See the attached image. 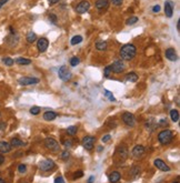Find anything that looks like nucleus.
Masks as SVG:
<instances>
[{
	"label": "nucleus",
	"instance_id": "e433bc0d",
	"mask_svg": "<svg viewBox=\"0 0 180 183\" xmlns=\"http://www.w3.org/2000/svg\"><path fill=\"white\" fill-rule=\"evenodd\" d=\"M83 175V172L81 171V170H79V171H77L75 173V175H73V179H79V177H81Z\"/></svg>",
	"mask_w": 180,
	"mask_h": 183
},
{
	"label": "nucleus",
	"instance_id": "c85d7f7f",
	"mask_svg": "<svg viewBox=\"0 0 180 183\" xmlns=\"http://www.w3.org/2000/svg\"><path fill=\"white\" fill-rule=\"evenodd\" d=\"M2 62L6 64V66H8V67H11L12 64L15 63V61L12 60L11 58H9V57H7V58H3L2 59Z\"/></svg>",
	"mask_w": 180,
	"mask_h": 183
},
{
	"label": "nucleus",
	"instance_id": "f257e3e1",
	"mask_svg": "<svg viewBox=\"0 0 180 183\" xmlns=\"http://www.w3.org/2000/svg\"><path fill=\"white\" fill-rule=\"evenodd\" d=\"M137 53V49L136 47L131 43H128L122 46V48L120 49V57H121L122 60H131V59L135 58V55Z\"/></svg>",
	"mask_w": 180,
	"mask_h": 183
},
{
	"label": "nucleus",
	"instance_id": "39448f33",
	"mask_svg": "<svg viewBox=\"0 0 180 183\" xmlns=\"http://www.w3.org/2000/svg\"><path fill=\"white\" fill-rule=\"evenodd\" d=\"M18 83L21 86H31V84H37L39 83L38 78H31V77H22L18 79Z\"/></svg>",
	"mask_w": 180,
	"mask_h": 183
},
{
	"label": "nucleus",
	"instance_id": "bb28decb",
	"mask_svg": "<svg viewBox=\"0 0 180 183\" xmlns=\"http://www.w3.org/2000/svg\"><path fill=\"white\" fill-rule=\"evenodd\" d=\"M81 41H82V37H81V36H75L73 38L71 39L70 43H71L72 46H76V44L80 43Z\"/></svg>",
	"mask_w": 180,
	"mask_h": 183
},
{
	"label": "nucleus",
	"instance_id": "423d86ee",
	"mask_svg": "<svg viewBox=\"0 0 180 183\" xmlns=\"http://www.w3.org/2000/svg\"><path fill=\"white\" fill-rule=\"evenodd\" d=\"M94 142H96V138L94 136H85L82 140V145L83 148L88 151H91L94 147Z\"/></svg>",
	"mask_w": 180,
	"mask_h": 183
},
{
	"label": "nucleus",
	"instance_id": "a211bd4d",
	"mask_svg": "<svg viewBox=\"0 0 180 183\" xmlns=\"http://www.w3.org/2000/svg\"><path fill=\"white\" fill-rule=\"evenodd\" d=\"M109 6L108 0H97L96 2V8L99 9V10H103V9H107Z\"/></svg>",
	"mask_w": 180,
	"mask_h": 183
},
{
	"label": "nucleus",
	"instance_id": "9d476101",
	"mask_svg": "<svg viewBox=\"0 0 180 183\" xmlns=\"http://www.w3.org/2000/svg\"><path fill=\"white\" fill-rule=\"evenodd\" d=\"M89 8H90V3L88 1H86V0H82V1H80V2L78 3L76 11H77L78 14H85V12H87L89 10Z\"/></svg>",
	"mask_w": 180,
	"mask_h": 183
},
{
	"label": "nucleus",
	"instance_id": "f704fd0d",
	"mask_svg": "<svg viewBox=\"0 0 180 183\" xmlns=\"http://www.w3.org/2000/svg\"><path fill=\"white\" fill-rule=\"evenodd\" d=\"M18 171H19L20 173H25V172L27 171V166H26V164H20V165L18 166Z\"/></svg>",
	"mask_w": 180,
	"mask_h": 183
},
{
	"label": "nucleus",
	"instance_id": "2f4dec72",
	"mask_svg": "<svg viewBox=\"0 0 180 183\" xmlns=\"http://www.w3.org/2000/svg\"><path fill=\"white\" fill-rule=\"evenodd\" d=\"M137 21H138V17H131V18L127 19L126 23H127V25H135Z\"/></svg>",
	"mask_w": 180,
	"mask_h": 183
},
{
	"label": "nucleus",
	"instance_id": "09e8293b",
	"mask_svg": "<svg viewBox=\"0 0 180 183\" xmlns=\"http://www.w3.org/2000/svg\"><path fill=\"white\" fill-rule=\"evenodd\" d=\"M94 175H91V177H89V180H88V182H87V183H92V182H94Z\"/></svg>",
	"mask_w": 180,
	"mask_h": 183
},
{
	"label": "nucleus",
	"instance_id": "49530a36",
	"mask_svg": "<svg viewBox=\"0 0 180 183\" xmlns=\"http://www.w3.org/2000/svg\"><path fill=\"white\" fill-rule=\"evenodd\" d=\"M3 162H5V157H3L2 154H0V165H1Z\"/></svg>",
	"mask_w": 180,
	"mask_h": 183
},
{
	"label": "nucleus",
	"instance_id": "4be33fe9",
	"mask_svg": "<svg viewBox=\"0 0 180 183\" xmlns=\"http://www.w3.org/2000/svg\"><path fill=\"white\" fill-rule=\"evenodd\" d=\"M126 79L128 81H130V82H136L138 80V75H137L136 72H129L127 75V77H126Z\"/></svg>",
	"mask_w": 180,
	"mask_h": 183
},
{
	"label": "nucleus",
	"instance_id": "3c124183",
	"mask_svg": "<svg viewBox=\"0 0 180 183\" xmlns=\"http://www.w3.org/2000/svg\"><path fill=\"white\" fill-rule=\"evenodd\" d=\"M0 183H6L5 180H3V179H1V177H0Z\"/></svg>",
	"mask_w": 180,
	"mask_h": 183
},
{
	"label": "nucleus",
	"instance_id": "a878e982",
	"mask_svg": "<svg viewBox=\"0 0 180 183\" xmlns=\"http://www.w3.org/2000/svg\"><path fill=\"white\" fill-rule=\"evenodd\" d=\"M107 42L106 41H99L96 43V48H97V50H99V51H105L106 49H107Z\"/></svg>",
	"mask_w": 180,
	"mask_h": 183
},
{
	"label": "nucleus",
	"instance_id": "6e6552de",
	"mask_svg": "<svg viewBox=\"0 0 180 183\" xmlns=\"http://www.w3.org/2000/svg\"><path fill=\"white\" fill-rule=\"evenodd\" d=\"M121 119H122V121L125 122L126 124L128 125V127H133L135 123H136L135 116H133V114L130 113V112H125V113H122Z\"/></svg>",
	"mask_w": 180,
	"mask_h": 183
},
{
	"label": "nucleus",
	"instance_id": "20e7f679",
	"mask_svg": "<svg viewBox=\"0 0 180 183\" xmlns=\"http://www.w3.org/2000/svg\"><path fill=\"white\" fill-rule=\"evenodd\" d=\"M58 75H59V78H60L62 81L70 80V79H71V77H72L71 72L69 71V69H68L66 66L60 67V69H59V71H58Z\"/></svg>",
	"mask_w": 180,
	"mask_h": 183
},
{
	"label": "nucleus",
	"instance_id": "aec40b11",
	"mask_svg": "<svg viewBox=\"0 0 180 183\" xmlns=\"http://www.w3.org/2000/svg\"><path fill=\"white\" fill-rule=\"evenodd\" d=\"M119 180H120V173L119 172L115 171L109 175V181H110V183H117Z\"/></svg>",
	"mask_w": 180,
	"mask_h": 183
},
{
	"label": "nucleus",
	"instance_id": "cd10ccee",
	"mask_svg": "<svg viewBox=\"0 0 180 183\" xmlns=\"http://www.w3.org/2000/svg\"><path fill=\"white\" fill-rule=\"evenodd\" d=\"M77 127H75V125H71V127H69L68 129H67V132H68V134H70V136H75L76 133H77Z\"/></svg>",
	"mask_w": 180,
	"mask_h": 183
},
{
	"label": "nucleus",
	"instance_id": "de8ad7c7",
	"mask_svg": "<svg viewBox=\"0 0 180 183\" xmlns=\"http://www.w3.org/2000/svg\"><path fill=\"white\" fill-rule=\"evenodd\" d=\"M49 1V3L50 5H55V3H57L59 1V0H48Z\"/></svg>",
	"mask_w": 180,
	"mask_h": 183
},
{
	"label": "nucleus",
	"instance_id": "5701e85b",
	"mask_svg": "<svg viewBox=\"0 0 180 183\" xmlns=\"http://www.w3.org/2000/svg\"><path fill=\"white\" fill-rule=\"evenodd\" d=\"M170 118H171V120L174 122L179 121V112H178V110H176V109H172V110L170 111Z\"/></svg>",
	"mask_w": 180,
	"mask_h": 183
},
{
	"label": "nucleus",
	"instance_id": "a19ab883",
	"mask_svg": "<svg viewBox=\"0 0 180 183\" xmlns=\"http://www.w3.org/2000/svg\"><path fill=\"white\" fill-rule=\"evenodd\" d=\"M110 1L114 3L115 6H121L122 2H123V0H110Z\"/></svg>",
	"mask_w": 180,
	"mask_h": 183
},
{
	"label": "nucleus",
	"instance_id": "a18cd8bd",
	"mask_svg": "<svg viewBox=\"0 0 180 183\" xmlns=\"http://www.w3.org/2000/svg\"><path fill=\"white\" fill-rule=\"evenodd\" d=\"M8 1H9V0H0V8H1V7L5 5V3L8 2Z\"/></svg>",
	"mask_w": 180,
	"mask_h": 183
},
{
	"label": "nucleus",
	"instance_id": "58836bf2",
	"mask_svg": "<svg viewBox=\"0 0 180 183\" xmlns=\"http://www.w3.org/2000/svg\"><path fill=\"white\" fill-rule=\"evenodd\" d=\"M110 75H111V70H110V68H109V67H107V68H105V77H106V78H109V77H110Z\"/></svg>",
	"mask_w": 180,
	"mask_h": 183
},
{
	"label": "nucleus",
	"instance_id": "f8f14e48",
	"mask_svg": "<svg viewBox=\"0 0 180 183\" xmlns=\"http://www.w3.org/2000/svg\"><path fill=\"white\" fill-rule=\"evenodd\" d=\"M48 46H49V41H48V39L46 38H41L39 39L38 41H37V48L40 52H44L46 50H47Z\"/></svg>",
	"mask_w": 180,
	"mask_h": 183
},
{
	"label": "nucleus",
	"instance_id": "f3484780",
	"mask_svg": "<svg viewBox=\"0 0 180 183\" xmlns=\"http://www.w3.org/2000/svg\"><path fill=\"white\" fill-rule=\"evenodd\" d=\"M11 145L9 142H6V141H0V152L1 153H8L10 152L11 150Z\"/></svg>",
	"mask_w": 180,
	"mask_h": 183
},
{
	"label": "nucleus",
	"instance_id": "4c0bfd02",
	"mask_svg": "<svg viewBox=\"0 0 180 183\" xmlns=\"http://www.w3.org/2000/svg\"><path fill=\"white\" fill-rule=\"evenodd\" d=\"M110 139H111V136H110V134H106L105 136H103V139H101V141H103V143H106V142L110 141Z\"/></svg>",
	"mask_w": 180,
	"mask_h": 183
},
{
	"label": "nucleus",
	"instance_id": "b1692460",
	"mask_svg": "<svg viewBox=\"0 0 180 183\" xmlns=\"http://www.w3.org/2000/svg\"><path fill=\"white\" fill-rule=\"evenodd\" d=\"M15 62L20 64V66H27V64L31 63V60H29V59H25V58H18L15 60Z\"/></svg>",
	"mask_w": 180,
	"mask_h": 183
},
{
	"label": "nucleus",
	"instance_id": "7ed1b4c3",
	"mask_svg": "<svg viewBox=\"0 0 180 183\" xmlns=\"http://www.w3.org/2000/svg\"><path fill=\"white\" fill-rule=\"evenodd\" d=\"M44 145H46V148H47L48 150L52 151V152H58L59 149H60V145H59V143L52 138H47V139H46V140H44Z\"/></svg>",
	"mask_w": 180,
	"mask_h": 183
},
{
	"label": "nucleus",
	"instance_id": "1a4fd4ad",
	"mask_svg": "<svg viewBox=\"0 0 180 183\" xmlns=\"http://www.w3.org/2000/svg\"><path fill=\"white\" fill-rule=\"evenodd\" d=\"M39 168L41 171H50L51 169L55 168V162L50 159H47V160H44L39 163Z\"/></svg>",
	"mask_w": 180,
	"mask_h": 183
},
{
	"label": "nucleus",
	"instance_id": "c756f323",
	"mask_svg": "<svg viewBox=\"0 0 180 183\" xmlns=\"http://www.w3.org/2000/svg\"><path fill=\"white\" fill-rule=\"evenodd\" d=\"M79 63H80V59L77 58V57H72V58L70 59V64H71L72 67L78 66Z\"/></svg>",
	"mask_w": 180,
	"mask_h": 183
},
{
	"label": "nucleus",
	"instance_id": "72a5a7b5",
	"mask_svg": "<svg viewBox=\"0 0 180 183\" xmlns=\"http://www.w3.org/2000/svg\"><path fill=\"white\" fill-rule=\"evenodd\" d=\"M64 145L66 148H71L72 147V140L71 139H66V140H64Z\"/></svg>",
	"mask_w": 180,
	"mask_h": 183
},
{
	"label": "nucleus",
	"instance_id": "c03bdc74",
	"mask_svg": "<svg viewBox=\"0 0 180 183\" xmlns=\"http://www.w3.org/2000/svg\"><path fill=\"white\" fill-rule=\"evenodd\" d=\"M7 124H6V122H0V130H5Z\"/></svg>",
	"mask_w": 180,
	"mask_h": 183
},
{
	"label": "nucleus",
	"instance_id": "2eb2a0df",
	"mask_svg": "<svg viewBox=\"0 0 180 183\" xmlns=\"http://www.w3.org/2000/svg\"><path fill=\"white\" fill-rule=\"evenodd\" d=\"M166 58L170 61H176L178 59L177 57V52L175 51L174 48H168L166 50Z\"/></svg>",
	"mask_w": 180,
	"mask_h": 183
},
{
	"label": "nucleus",
	"instance_id": "dca6fc26",
	"mask_svg": "<svg viewBox=\"0 0 180 183\" xmlns=\"http://www.w3.org/2000/svg\"><path fill=\"white\" fill-rule=\"evenodd\" d=\"M165 14L168 18H171L172 14H174V5L171 1H166L165 3Z\"/></svg>",
	"mask_w": 180,
	"mask_h": 183
},
{
	"label": "nucleus",
	"instance_id": "4468645a",
	"mask_svg": "<svg viewBox=\"0 0 180 183\" xmlns=\"http://www.w3.org/2000/svg\"><path fill=\"white\" fill-rule=\"evenodd\" d=\"M116 157L120 159V161H125L128 157V150L126 147H120L119 149L117 150L116 152Z\"/></svg>",
	"mask_w": 180,
	"mask_h": 183
},
{
	"label": "nucleus",
	"instance_id": "412c9836",
	"mask_svg": "<svg viewBox=\"0 0 180 183\" xmlns=\"http://www.w3.org/2000/svg\"><path fill=\"white\" fill-rule=\"evenodd\" d=\"M23 142L20 140V139H18V138H14V139H11V141H10V145L11 147H14V148H20V147H23Z\"/></svg>",
	"mask_w": 180,
	"mask_h": 183
},
{
	"label": "nucleus",
	"instance_id": "6ab92c4d",
	"mask_svg": "<svg viewBox=\"0 0 180 183\" xmlns=\"http://www.w3.org/2000/svg\"><path fill=\"white\" fill-rule=\"evenodd\" d=\"M57 118V113L53 112V111H47L44 113V119L47 120V121H52Z\"/></svg>",
	"mask_w": 180,
	"mask_h": 183
},
{
	"label": "nucleus",
	"instance_id": "603ef678",
	"mask_svg": "<svg viewBox=\"0 0 180 183\" xmlns=\"http://www.w3.org/2000/svg\"><path fill=\"white\" fill-rule=\"evenodd\" d=\"M176 183H179V182H176Z\"/></svg>",
	"mask_w": 180,
	"mask_h": 183
},
{
	"label": "nucleus",
	"instance_id": "393cba45",
	"mask_svg": "<svg viewBox=\"0 0 180 183\" xmlns=\"http://www.w3.org/2000/svg\"><path fill=\"white\" fill-rule=\"evenodd\" d=\"M37 40V36L36 33L32 32V31H30V32H28L27 35V41L29 42V43H33V42Z\"/></svg>",
	"mask_w": 180,
	"mask_h": 183
},
{
	"label": "nucleus",
	"instance_id": "9b49d317",
	"mask_svg": "<svg viewBox=\"0 0 180 183\" xmlns=\"http://www.w3.org/2000/svg\"><path fill=\"white\" fill-rule=\"evenodd\" d=\"M153 164H155V166L157 168V169L161 170V171H165V172L170 171V166L168 165V164L165 163L161 159H156V160L153 161Z\"/></svg>",
	"mask_w": 180,
	"mask_h": 183
},
{
	"label": "nucleus",
	"instance_id": "f03ea898",
	"mask_svg": "<svg viewBox=\"0 0 180 183\" xmlns=\"http://www.w3.org/2000/svg\"><path fill=\"white\" fill-rule=\"evenodd\" d=\"M158 140L161 144H169L170 142L174 140V133L170 130H162L161 132H159L158 134Z\"/></svg>",
	"mask_w": 180,
	"mask_h": 183
},
{
	"label": "nucleus",
	"instance_id": "8fccbe9b",
	"mask_svg": "<svg viewBox=\"0 0 180 183\" xmlns=\"http://www.w3.org/2000/svg\"><path fill=\"white\" fill-rule=\"evenodd\" d=\"M177 29L178 30H180V22L178 21V23H177Z\"/></svg>",
	"mask_w": 180,
	"mask_h": 183
},
{
	"label": "nucleus",
	"instance_id": "c9c22d12",
	"mask_svg": "<svg viewBox=\"0 0 180 183\" xmlns=\"http://www.w3.org/2000/svg\"><path fill=\"white\" fill-rule=\"evenodd\" d=\"M69 155H70V153L68 152V151H64V152L61 153V159H62V160H67V159L69 158Z\"/></svg>",
	"mask_w": 180,
	"mask_h": 183
},
{
	"label": "nucleus",
	"instance_id": "ea45409f",
	"mask_svg": "<svg viewBox=\"0 0 180 183\" xmlns=\"http://www.w3.org/2000/svg\"><path fill=\"white\" fill-rule=\"evenodd\" d=\"M49 20L52 22L53 25H56V23H57V17H56L55 14H50V16H49Z\"/></svg>",
	"mask_w": 180,
	"mask_h": 183
},
{
	"label": "nucleus",
	"instance_id": "79ce46f5",
	"mask_svg": "<svg viewBox=\"0 0 180 183\" xmlns=\"http://www.w3.org/2000/svg\"><path fill=\"white\" fill-rule=\"evenodd\" d=\"M55 183H65V180L62 177H57L55 179Z\"/></svg>",
	"mask_w": 180,
	"mask_h": 183
},
{
	"label": "nucleus",
	"instance_id": "0eeeda50",
	"mask_svg": "<svg viewBox=\"0 0 180 183\" xmlns=\"http://www.w3.org/2000/svg\"><path fill=\"white\" fill-rule=\"evenodd\" d=\"M109 68H110L111 72L120 73V72H122L125 70V64H123V62H122L121 60H117V61H115L112 64H110Z\"/></svg>",
	"mask_w": 180,
	"mask_h": 183
},
{
	"label": "nucleus",
	"instance_id": "7c9ffc66",
	"mask_svg": "<svg viewBox=\"0 0 180 183\" xmlns=\"http://www.w3.org/2000/svg\"><path fill=\"white\" fill-rule=\"evenodd\" d=\"M105 96L107 98H108L109 100H110V101H112V102H115V101H116V98L114 97V96H112V93H111L110 91H109V90H105Z\"/></svg>",
	"mask_w": 180,
	"mask_h": 183
},
{
	"label": "nucleus",
	"instance_id": "473e14b6",
	"mask_svg": "<svg viewBox=\"0 0 180 183\" xmlns=\"http://www.w3.org/2000/svg\"><path fill=\"white\" fill-rule=\"evenodd\" d=\"M30 113L33 114V116H37V114L40 113V108L39 107H32L30 109Z\"/></svg>",
	"mask_w": 180,
	"mask_h": 183
},
{
	"label": "nucleus",
	"instance_id": "ddd939ff",
	"mask_svg": "<svg viewBox=\"0 0 180 183\" xmlns=\"http://www.w3.org/2000/svg\"><path fill=\"white\" fill-rule=\"evenodd\" d=\"M144 154V148L142 145H136L132 149V157L135 159H140Z\"/></svg>",
	"mask_w": 180,
	"mask_h": 183
},
{
	"label": "nucleus",
	"instance_id": "37998d69",
	"mask_svg": "<svg viewBox=\"0 0 180 183\" xmlns=\"http://www.w3.org/2000/svg\"><path fill=\"white\" fill-rule=\"evenodd\" d=\"M153 12H159L160 11V6H155V7H153Z\"/></svg>",
	"mask_w": 180,
	"mask_h": 183
}]
</instances>
